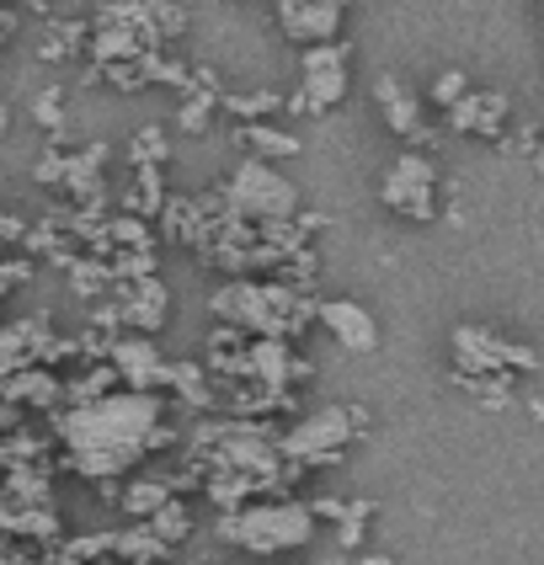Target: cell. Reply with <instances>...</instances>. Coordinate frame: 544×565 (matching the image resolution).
I'll list each match as a JSON object with an SVG mask.
<instances>
[{
  "instance_id": "1",
  "label": "cell",
  "mask_w": 544,
  "mask_h": 565,
  "mask_svg": "<svg viewBox=\"0 0 544 565\" xmlns=\"http://www.w3.org/2000/svg\"><path fill=\"white\" fill-rule=\"evenodd\" d=\"M54 438L64 448V465L92 480V486H118L134 465H145L177 438L166 427V401L160 395H134L118 390L92 406L54 411Z\"/></svg>"
},
{
  "instance_id": "2",
  "label": "cell",
  "mask_w": 544,
  "mask_h": 565,
  "mask_svg": "<svg viewBox=\"0 0 544 565\" xmlns=\"http://www.w3.org/2000/svg\"><path fill=\"white\" fill-rule=\"evenodd\" d=\"M316 310H320V299L294 294L278 278H230L209 299V315L220 326H235L246 337H273V342H299L305 326L316 320Z\"/></svg>"
},
{
  "instance_id": "3",
  "label": "cell",
  "mask_w": 544,
  "mask_h": 565,
  "mask_svg": "<svg viewBox=\"0 0 544 565\" xmlns=\"http://www.w3.org/2000/svg\"><path fill=\"white\" fill-rule=\"evenodd\" d=\"M320 518L310 512V502H246L235 507V512H220L214 518V539L230 544V550H241V555H252V561H278V555H294V550H305L310 539H316Z\"/></svg>"
},
{
  "instance_id": "4",
  "label": "cell",
  "mask_w": 544,
  "mask_h": 565,
  "mask_svg": "<svg viewBox=\"0 0 544 565\" xmlns=\"http://www.w3.org/2000/svg\"><path fill=\"white\" fill-rule=\"evenodd\" d=\"M369 433V411L358 406H320L310 416H299L288 433H278V454L294 475H310L337 465L342 454L352 448V438Z\"/></svg>"
},
{
  "instance_id": "5",
  "label": "cell",
  "mask_w": 544,
  "mask_h": 565,
  "mask_svg": "<svg viewBox=\"0 0 544 565\" xmlns=\"http://www.w3.org/2000/svg\"><path fill=\"white\" fill-rule=\"evenodd\" d=\"M220 192H224V203H230V214L246 224H288L305 214V209H299V188L288 182L278 166L252 160V156L224 177Z\"/></svg>"
},
{
  "instance_id": "6",
  "label": "cell",
  "mask_w": 544,
  "mask_h": 565,
  "mask_svg": "<svg viewBox=\"0 0 544 565\" xmlns=\"http://www.w3.org/2000/svg\"><path fill=\"white\" fill-rule=\"evenodd\" d=\"M352 86V43L348 38H337V43H316V49H305V60H299V86L288 92V118H320V113H331Z\"/></svg>"
},
{
  "instance_id": "7",
  "label": "cell",
  "mask_w": 544,
  "mask_h": 565,
  "mask_svg": "<svg viewBox=\"0 0 544 565\" xmlns=\"http://www.w3.org/2000/svg\"><path fill=\"white\" fill-rule=\"evenodd\" d=\"M454 374H508V379H523V374H540V352L529 342H512L502 331L491 326H454Z\"/></svg>"
},
{
  "instance_id": "8",
  "label": "cell",
  "mask_w": 544,
  "mask_h": 565,
  "mask_svg": "<svg viewBox=\"0 0 544 565\" xmlns=\"http://www.w3.org/2000/svg\"><path fill=\"white\" fill-rule=\"evenodd\" d=\"M380 198L390 214H401V220L412 224H433L438 220V166L427 150H401V156L390 160V171L380 177Z\"/></svg>"
},
{
  "instance_id": "9",
  "label": "cell",
  "mask_w": 544,
  "mask_h": 565,
  "mask_svg": "<svg viewBox=\"0 0 544 565\" xmlns=\"http://www.w3.org/2000/svg\"><path fill=\"white\" fill-rule=\"evenodd\" d=\"M374 107H380V118L390 124V134L406 145V150H433L438 145V134L427 128V113H422V102L416 92L401 81V75H374Z\"/></svg>"
},
{
  "instance_id": "10",
  "label": "cell",
  "mask_w": 544,
  "mask_h": 565,
  "mask_svg": "<svg viewBox=\"0 0 544 565\" xmlns=\"http://www.w3.org/2000/svg\"><path fill=\"white\" fill-rule=\"evenodd\" d=\"M107 363L118 369V384L134 390V395H166V384H171V363L160 358L156 337H134L124 331L113 352H107Z\"/></svg>"
},
{
  "instance_id": "11",
  "label": "cell",
  "mask_w": 544,
  "mask_h": 565,
  "mask_svg": "<svg viewBox=\"0 0 544 565\" xmlns=\"http://www.w3.org/2000/svg\"><path fill=\"white\" fill-rule=\"evenodd\" d=\"M113 310H118V326L134 331V337H156L160 326L171 320V288L156 278H139V282H118L113 294Z\"/></svg>"
},
{
  "instance_id": "12",
  "label": "cell",
  "mask_w": 544,
  "mask_h": 565,
  "mask_svg": "<svg viewBox=\"0 0 544 565\" xmlns=\"http://www.w3.org/2000/svg\"><path fill=\"white\" fill-rule=\"evenodd\" d=\"M342 17H348V11H337V6H326V0H278V28H284V38L299 43V49L337 43V38H342Z\"/></svg>"
},
{
  "instance_id": "13",
  "label": "cell",
  "mask_w": 544,
  "mask_h": 565,
  "mask_svg": "<svg viewBox=\"0 0 544 565\" xmlns=\"http://www.w3.org/2000/svg\"><path fill=\"white\" fill-rule=\"evenodd\" d=\"M246 379L256 384H273V390H294L299 395V384H310L316 369L294 352L288 342H273V337H252V358H246Z\"/></svg>"
},
{
  "instance_id": "14",
  "label": "cell",
  "mask_w": 544,
  "mask_h": 565,
  "mask_svg": "<svg viewBox=\"0 0 544 565\" xmlns=\"http://www.w3.org/2000/svg\"><path fill=\"white\" fill-rule=\"evenodd\" d=\"M316 320L331 331V342L348 352H380V320L363 310L358 299H320Z\"/></svg>"
},
{
  "instance_id": "15",
  "label": "cell",
  "mask_w": 544,
  "mask_h": 565,
  "mask_svg": "<svg viewBox=\"0 0 544 565\" xmlns=\"http://www.w3.org/2000/svg\"><path fill=\"white\" fill-rule=\"evenodd\" d=\"M454 134H476V139H502L512 118V102L502 92H470L459 96L454 107L444 113Z\"/></svg>"
},
{
  "instance_id": "16",
  "label": "cell",
  "mask_w": 544,
  "mask_h": 565,
  "mask_svg": "<svg viewBox=\"0 0 544 565\" xmlns=\"http://www.w3.org/2000/svg\"><path fill=\"white\" fill-rule=\"evenodd\" d=\"M0 406L17 411H64V379L54 369H17L0 379Z\"/></svg>"
},
{
  "instance_id": "17",
  "label": "cell",
  "mask_w": 544,
  "mask_h": 565,
  "mask_svg": "<svg viewBox=\"0 0 544 565\" xmlns=\"http://www.w3.org/2000/svg\"><path fill=\"white\" fill-rule=\"evenodd\" d=\"M220 102H224L220 75H214V70H203V64H192L188 86H182V107H177V124L188 128V134H203L209 118L220 113Z\"/></svg>"
},
{
  "instance_id": "18",
  "label": "cell",
  "mask_w": 544,
  "mask_h": 565,
  "mask_svg": "<svg viewBox=\"0 0 544 565\" xmlns=\"http://www.w3.org/2000/svg\"><path fill=\"white\" fill-rule=\"evenodd\" d=\"M246 358H252V337L246 331H235V326H214L209 331V342H203V369L209 374L241 384L246 379Z\"/></svg>"
},
{
  "instance_id": "19",
  "label": "cell",
  "mask_w": 544,
  "mask_h": 565,
  "mask_svg": "<svg viewBox=\"0 0 544 565\" xmlns=\"http://www.w3.org/2000/svg\"><path fill=\"white\" fill-rule=\"evenodd\" d=\"M166 177H160V166H145V171H128V188L118 198V214H134V220H160V209H166Z\"/></svg>"
},
{
  "instance_id": "20",
  "label": "cell",
  "mask_w": 544,
  "mask_h": 565,
  "mask_svg": "<svg viewBox=\"0 0 544 565\" xmlns=\"http://www.w3.org/2000/svg\"><path fill=\"white\" fill-rule=\"evenodd\" d=\"M171 497H177V480H166V475H139V480H128L124 491H118V507H124V518H134V523H150Z\"/></svg>"
},
{
  "instance_id": "21",
  "label": "cell",
  "mask_w": 544,
  "mask_h": 565,
  "mask_svg": "<svg viewBox=\"0 0 544 565\" xmlns=\"http://www.w3.org/2000/svg\"><path fill=\"white\" fill-rule=\"evenodd\" d=\"M235 139H241V150H252V160H267V166L299 156V134L284 124H241Z\"/></svg>"
},
{
  "instance_id": "22",
  "label": "cell",
  "mask_w": 544,
  "mask_h": 565,
  "mask_svg": "<svg viewBox=\"0 0 544 565\" xmlns=\"http://www.w3.org/2000/svg\"><path fill=\"white\" fill-rule=\"evenodd\" d=\"M166 395H171L177 406H188V411H209L214 406V379H209L203 363L182 358V363H171V384H166Z\"/></svg>"
},
{
  "instance_id": "23",
  "label": "cell",
  "mask_w": 544,
  "mask_h": 565,
  "mask_svg": "<svg viewBox=\"0 0 544 565\" xmlns=\"http://www.w3.org/2000/svg\"><path fill=\"white\" fill-rule=\"evenodd\" d=\"M160 241H177V246H192L198 252V241H203V209H198V198H166V209H160Z\"/></svg>"
},
{
  "instance_id": "24",
  "label": "cell",
  "mask_w": 544,
  "mask_h": 565,
  "mask_svg": "<svg viewBox=\"0 0 544 565\" xmlns=\"http://www.w3.org/2000/svg\"><path fill=\"white\" fill-rule=\"evenodd\" d=\"M284 107H288L284 92H224V102H220V113H230L235 128L241 124H273Z\"/></svg>"
},
{
  "instance_id": "25",
  "label": "cell",
  "mask_w": 544,
  "mask_h": 565,
  "mask_svg": "<svg viewBox=\"0 0 544 565\" xmlns=\"http://www.w3.org/2000/svg\"><path fill=\"white\" fill-rule=\"evenodd\" d=\"M64 273H70V294H75V299H92V305H102V299L113 294V267H107L102 256H75Z\"/></svg>"
},
{
  "instance_id": "26",
  "label": "cell",
  "mask_w": 544,
  "mask_h": 565,
  "mask_svg": "<svg viewBox=\"0 0 544 565\" xmlns=\"http://www.w3.org/2000/svg\"><path fill=\"white\" fill-rule=\"evenodd\" d=\"M145 529H150V534H156L166 550H177V544H188V539H192V507L182 502V497H171V502L160 507Z\"/></svg>"
},
{
  "instance_id": "27",
  "label": "cell",
  "mask_w": 544,
  "mask_h": 565,
  "mask_svg": "<svg viewBox=\"0 0 544 565\" xmlns=\"http://www.w3.org/2000/svg\"><path fill=\"white\" fill-rule=\"evenodd\" d=\"M454 384L470 395V401H480V406H508L512 401V390H518V379H508V374H454Z\"/></svg>"
},
{
  "instance_id": "28",
  "label": "cell",
  "mask_w": 544,
  "mask_h": 565,
  "mask_svg": "<svg viewBox=\"0 0 544 565\" xmlns=\"http://www.w3.org/2000/svg\"><path fill=\"white\" fill-rule=\"evenodd\" d=\"M166 156H171V145H166V134H160L156 124H145L128 139V171H145V166H160V171H166Z\"/></svg>"
},
{
  "instance_id": "29",
  "label": "cell",
  "mask_w": 544,
  "mask_h": 565,
  "mask_svg": "<svg viewBox=\"0 0 544 565\" xmlns=\"http://www.w3.org/2000/svg\"><path fill=\"white\" fill-rule=\"evenodd\" d=\"M145 11H150V28H156L160 43H177L188 32V11L177 0H145Z\"/></svg>"
},
{
  "instance_id": "30",
  "label": "cell",
  "mask_w": 544,
  "mask_h": 565,
  "mask_svg": "<svg viewBox=\"0 0 544 565\" xmlns=\"http://www.w3.org/2000/svg\"><path fill=\"white\" fill-rule=\"evenodd\" d=\"M32 124L49 128L54 139L64 134V86H43V92L32 96Z\"/></svg>"
},
{
  "instance_id": "31",
  "label": "cell",
  "mask_w": 544,
  "mask_h": 565,
  "mask_svg": "<svg viewBox=\"0 0 544 565\" xmlns=\"http://www.w3.org/2000/svg\"><path fill=\"white\" fill-rule=\"evenodd\" d=\"M369 518H374V502H348L342 507V518H337V544H342V550H358Z\"/></svg>"
},
{
  "instance_id": "32",
  "label": "cell",
  "mask_w": 544,
  "mask_h": 565,
  "mask_svg": "<svg viewBox=\"0 0 544 565\" xmlns=\"http://www.w3.org/2000/svg\"><path fill=\"white\" fill-rule=\"evenodd\" d=\"M64 171H70V150H64V139H54L43 160L32 166V182H43V188H64Z\"/></svg>"
},
{
  "instance_id": "33",
  "label": "cell",
  "mask_w": 544,
  "mask_h": 565,
  "mask_svg": "<svg viewBox=\"0 0 544 565\" xmlns=\"http://www.w3.org/2000/svg\"><path fill=\"white\" fill-rule=\"evenodd\" d=\"M459 96H470V75H465V70H444V75L433 81V107H444L448 113Z\"/></svg>"
},
{
  "instance_id": "34",
  "label": "cell",
  "mask_w": 544,
  "mask_h": 565,
  "mask_svg": "<svg viewBox=\"0 0 544 565\" xmlns=\"http://www.w3.org/2000/svg\"><path fill=\"white\" fill-rule=\"evenodd\" d=\"M11 134V107H6V96H0V139Z\"/></svg>"
},
{
  "instance_id": "35",
  "label": "cell",
  "mask_w": 544,
  "mask_h": 565,
  "mask_svg": "<svg viewBox=\"0 0 544 565\" xmlns=\"http://www.w3.org/2000/svg\"><path fill=\"white\" fill-rule=\"evenodd\" d=\"M11 550H17V544H11V539L0 534V565H11Z\"/></svg>"
},
{
  "instance_id": "36",
  "label": "cell",
  "mask_w": 544,
  "mask_h": 565,
  "mask_svg": "<svg viewBox=\"0 0 544 565\" xmlns=\"http://www.w3.org/2000/svg\"><path fill=\"white\" fill-rule=\"evenodd\" d=\"M326 6H337V11H348V6H352V0H326Z\"/></svg>"
},
{
  "instance_id": "37",
  "label": "cell",
  "mask_w": 544,
  "mask_h": 565,
  "mask_svg": "<svg viewBox=\"0 0 544 565\" xmlns=\"http://www.w3.org/2000/svg\"><path fill=\"white\" fill-rule=\"evenodd\" d=\"M540 6H544V0H540Z\"/></svg>"
}]
</instances>
